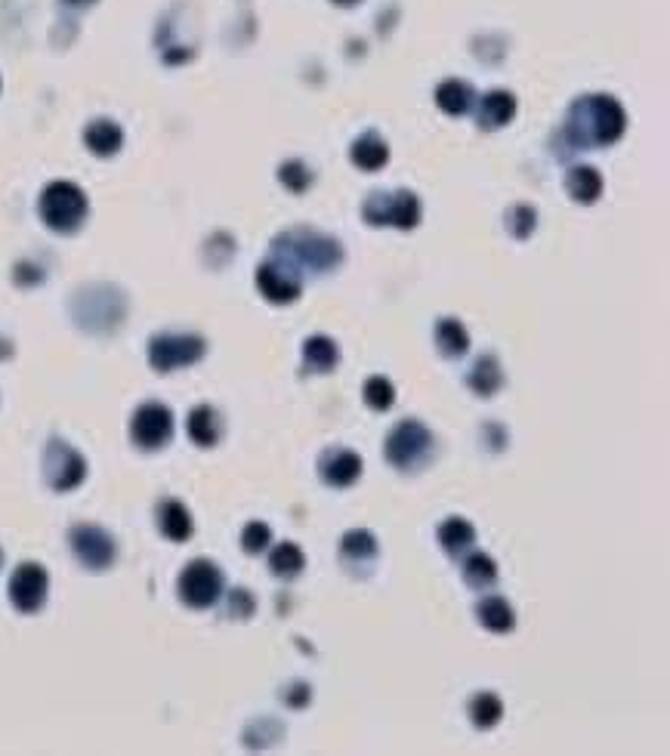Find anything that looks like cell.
I'll list each match as a JSON object with an SVG mask.
<instances>
[{"mask_svg": "<svg viewBox=\"0 0 670 756\" xmlns=\"http://www.w3.org/2000/svg\"><path fill=\"white\" fill-rule=\"evenodd\" d=\"M627 130V115L618 99L612 96H581L569 105L566 124L559 130V146L569 152H587L615 146Z\"/></svg>", "mask_w": 670, "mask_h": 756, "instance_id": "cell-1", "label": "cell"}, {"mask_svg": "<svg viewBox=\"0 0 670 756\" xmlns=\"http://www.w3.org/2000/svg\"><path fill=\"white\" fill-rule=\"evenodd\" d=\"M272 263L294 278H300V272H331L343 263V247L340 241L322 232L300 226V229L281 232L272 241Z\"/></svg>", "mask_w": 670, "mask_h": 756, "instance_id": "cell-2", "label": "cell"}, {"mask_svg": "<svg viewBox=\"0 0 670 756\" xmlns=\"http://www.w3.org/2000/svg\"><path fill=\"white\" fill-rule=\"evenodd\" d=\"M38 210H41V220L47 223V229H53L59 235H75L87 220L90 204H87V195L81 186L68 183V179H56V183H50L41 192Z\"/></svg>", "mask_w": 670, "mask_h": 756, "instance_id": "cell-3", "label": "cell"}, {"mask_svg": "<svg viewBox=\"0 0 670 756\" xmlns=\"http://www.w3.org/2000/svg\"><path fill=\"white\" fill-rule=\"evenodd\" d=\"M433 445H436L433 432L420 420H399L390 429L386 442H383V454H386V460H390V466H396V470L414 473L433 457Z\"/></svg>", "mask_w": 670, "mask_h": 756, "instance_id": "cell-4", "label": "cell"}, {"mask_svg": "<svg viewBox=\"0 0 670 756\" xmlns=\"http://www.w3.org/2000/svg\"><path fill=\"white\" fill-rule=\"evenodd\" d=\"M362 216L368 226H396L402 232L408 229H417L420 223V201L414 192L408 189H399V192H374L368 195L365 207H362Z\"/></svg>", "mask_w": 670, "mask_h": 756, "instance_id": "cell-5", "label": "cell"}, {"mask_svg": "<svg viewBox=\"0 0 670 756\" xmlns=\"http://www.w3.org/2000/svg\"><path fill=\"white\" fill-rule=\"evenodd\" d=\"M204 352H207L204 337L164 331V334H155L149 340V365L158 374H170V371H180V368H189V365L201 362Z\"/></svg>", "mask_w": 670, "mask_h": 756, "instance_id": "cell-6", "label": "cell"}, {"mask_svg": "<svg viewBox=\"0 0 670 756\" xmlns=\"http://www.w3.org/2000/svg\"><path fill=\"white\" fill-rule=\"evenodd\" d=\"M223 590H226L223 571L217 568V562H210V559H192L183 568L180 581H176V593H180V599L189 608H198V611L217 605Z\"/></svg>", "mask_w": 670, "mask_h": 756, "instance_id": "cell-7", "label": "cell"}, {"mask_svg": "<svg viewBox=\"0 0 670 756\" xmlns=\"http://www.w3.org/2000/svg\"><path fill=\"white\" fill-rule=\"evenodd\" d=\"M68 547H72L75 559L90 568V571H105L112 568L118 559V547H115V537L99 528V525H75L68 531Z\"/></svg>", "mask_w": 670, "mask_h": 756, "instance_id": "cell-8", "label": "cell"}, {"mask_svg": "<svg viewBox=\"0 0 670 756\" xmlns=\"http://www.w3.org/2000/svg\"><path fill=\"white\" fill-rule=\"evenodd\" d=\"M44 479L53 491H75L87 479V460L62 439H50L44 451Z\"/></svg>", "mask_w": 670, "mask_h": 756, "instance_id": "cell-9", "label": "cell"}, {"mask_svg": "<svg viewBox=\"0 0 670 756\" xmlns=\"http://www.w3.org/2000/svg\"><path fill=\"white\" fill-rule=\"evenodd\" d=\"M130 439L139 451H161L173 439V411L161 402L139 405L130 420Z\"/></svg>", "mask_w": 670, "mask_h": 756, "instance_id": "cell-10", "label": "cell"}, {"mask_svg": "<svg viewBox=\"0 0 670 756\" xmlns=\"http://www.w3.org/2000/svg\"><path fill=\"white\" fill-rule=\"evenodd\" d=\"M47 593H50V578L44 565L38 562H22L13 578H10V602L22 615H38V611L47 605Z\"/></svg>", "mask_w": 670, "mask_h": 756, "instance_id": "cell-11", "label": "cell"}, {"mask_svg": "<svg viewBox=\"0 0 670 756\" xmlns=\"http://www.w3.org/2000/svg\"><path fill=\"white\" fill-rule=\"evenodd\" d=\"M319 476L328 488H349L362 476V457L349 448H328L319 457Z\"/></svg>", "mask_w": 670, "mask_h": 756, "instance_id": "cell-12", "label": "cell"}, {"mask_svg": "<svg viewBox=\"0 0 670 756\" xmlns=\"http://www.w3.org/2000/svg\"><path fill=\"white\" fill-rule=\"evenodd\" d=\"M257 287H260V294L275 306H291L303 294V281L288 275L285 269H278L272 260L257 269Z\"/></svg>", "mask_w": 670, "mask_h": 756, "instance_id": "cell-13", "label": "cell"}, {"mask_svg": "<svg viewBox=\"0 0 670 756\" xmlns=\"http://www.w3.org/2000/svg\"><path fill=\"white\" fill-rule=\"evenodd\" d=\"M377 556H380V544L368 528H352L340 537V562L349 571L371 568Z\"/></svg>", "mask_w": 670, "mask_h": 756, "instance_id": "cell-14", "label": "cell"}, {"mask_svg": "<svg viewBox=\"0 0 670 756\" xmlns=\"http://www.w3.org/2000/svg\"><path fill=\"white\" fill-rule=\"evenodd\" d=\"M516 118V96L507 90H491L479 102V127L482 130H501Z\"/></svg>", "mask_w": 670, "mask_h": 756, "instance_id": "cell-15", "label": "cell"}, {"mask_svg": "<svg viewBox=\"0 0 670 756\" xmlns=\"http://www.w3.org/2000/svg\"><path fill=\"white\" fill-rule=\"evenodd\" d=\"M158 528L167 540H173V544H183V540L192 537L195 531V522H192V513L186 510V503L180 500H161L158 503Z\"/></svg>", "mask_w": 670, "mask_h": 756, "instance_id": "cell-16", "label": "cell"}, {"mask_svg": "<svg viewBox=\"0 0 670 756\" xmlns=\"http://www.w3.org/2000/svg\"><path fill=\"white\" fill-rule=\"evenodd\" d=\"M84 142H87V149H90L96 158H112V155H118L121 146H124V130H121L115 121H109V118H96V121L87 124Z\"/></svg>", "mask_w": 670, "mask_h": 756, "instance_id": "cell-17", "label": "cell"}, {"mask_svg": "<svg viewBox=\"0 0 670 756\" xmlns=\"http://www.w3.org/2000/svg\"><path fill=\"white\" fill-rule=\"evenodd\" d=\"M186 426H189V439H192L198 448H214V445H220V439H223V417H220L217 408H210V405L192 408Z\"/></svg>", "mask_w": 670, "mask_h": 756, "instance_id": "cell-18", "label": "cell"}, {"mask_svg": "<svg viewBox=\"0 0 670 756\" xmlns=\"http://www.w3.org/2000/svg\"><path fill=\"white\" fill-rule=\"evenodd\" d=\"M467 386L482 395V399H491V395H498L504 389V368L495 355H479L473 368L467 371Z\"/></svg>", "mask_w": 670, "mask_h": 756, "instance_id": "cell-19", "label": "cell"}, {"mask_svg": "<svg viewBox=\"0 0 670 756\" xmlns=\"http://www.w3.org/2000/svg\"><path fill=\"white\" fill-rule=\"evenodd\" d=\"M349 158H352V164H356L359 170L374 173V170L386 167V161H390V146H386V139L380 133L368 130V133H362L356 142H352Z\"/></svg>", "mask_w": 670, "mask_h": 756, "instance_id": "cell-20", "label": "cell"}, {"mask_svg": "<svg viewBox=\"0 0 670 756\" xmlns=\"http://www.w3.org/2000/svg\"><path fill=\"white\" fill-rule=\"evenodd\" d=\"M303 362L312 374H331L340 365V349L331 337L315 334L303 343Z\"/></svg>", "mask_w": 670, "mask_h": 756, "instance_id": "cell-21", "label": "cell"}, {"mask_svg": "<svg viewBox=\"0 0 670 756\" xmlns=\"http://www.w3.org/2000/svg\"><path fill=\"white\" fill-rule=\"evenodd\" d=\"M479 624L491 633H510L516 627V611L504 596H485L476 605Z\"/></svg>", "mask_w": 670, "mask_h": 756, "instance_id": "cell-22", "label": "cell"}, {"mask_svg": "<svg viewBox=\"0 0 670 756\" xmlns=\"http://www.w3.org/2000/svg\"><path fill=\"white\" fill-rule=\"evenodd\" d=\"M473 102H476V93H473V87L467 81L451 78V81H442L436 87V105L442 108L445 115H451V118L467 115L470 108H473Z\"/></svg>", "mask_w": 670, "mask_h": 756, "instance_id": "cell-23", "label": "cell"}, {"mask_svg": "<svg viewBox=\"0 0 670 756\" xmlns=\"http://www.w3.org/2000/svg\"><path fill=\"white\" fill-rule=\"evenodd\" d=\"M439 544H442V550L448 553V556H464V553H470L473 550V544H476V528L467 522V519H461V516H454V519H445L442 525H439Z\"/></svg>", "mask_w": 670, "mask_h": 756, "instance_id": "cell-24", "label": "cell"}, {"mask_svg": "<svg viewBox=\"0 0 670 756\" xmlns=\"http://www.w3.org/2000/svg\"><path fill=\"white\" fill-rule=\"evenodd\" d=\"M566 192L572 195V201L578 204H593L599 195H603V176H599L596 167H572L566 173Z\"/></svg>", "mask_w": 670, "mask_h": 756, "instance_id": "cell-25", "label": "cell"}, {"mask_svg": "<svg viewBox=\"0 0 670 756\" xmlns=\"http://www.w3.org/2000/svg\"><path fill=\"white\" fill-rule=\"evenodd\" d=\"M461 574H464V584L470 590L485 593V590H491V587L498 584V562L491 559L488 553H470L467 562H464V568H461Z\"/></svg>", "mask_w": 670, "mask_h": 756, "instance_id": "cell-26", "label": "cell"}, {"mask_svg": "<svg viewBox=\"0 0 670 756\" xmlns=\"http://www.w3.org/2000/svg\"><path fill=\"white\" fill-rule=\"evenodd\" d=\"M306 568V556L297 544H291V540H285V544H278L272 553H269V571L275 574L278 581H294L300 578Z\"/></svg>", "mask_w": 670, "mask_h": 756, "instance_id": "cell-27", "label": "cell"}, {"mask_svg": "<svg viewBox=\"0 0 670 756\" xmlns=\"http://www.w3.org/2000/svg\"><path fill=\"white\" fill-rule=\"evenodd\" d=\"M436 346L445 358H464L470 349V334L457 318H442L436 324Z\"/></svg>", "mask_w": 670, "mask_h": 756, "instance_id": "cell-28", "label": "cell"}, {"mask_svg": "<svg viewBox=\"0 0 670 756\" xmlns=\"http://www.w3.org/2000/svg\"><path fill=\"white\" fill-rule=\"evenodd\" d=\"M467 713H470V723L476 729H495L501 723V716H504V701L495 692H479V695L470 698Z\"/></svg>", "mask_w": 670, "mask_h": 756, "instance_id": "cell-29", "label": "cell"}, {"mask_svg": "<svg viewBox=\"0 0 670 756\" xmlns=\"http://www.w3.org/2000/svg\"><path fill=\"white\" fill-rule=\"evenodd\" d=\"M365 405L371 408V411H390L393 405H396V386H393V380H386V377H368L365 380Z\"/></svg>", "mask_w": 670, "mask_h": 756, "instance_id": "cell-30", "label": "cell"}, {"mask_svg": "<svg viewBox=\"0 0 670 756\" xmlns=\"http://www.w3.org/2000/svg\"><path fill=\"white\" fill-rule=\"evenodd\" d=\"M535 226H538V210H535V207L516 204V207L507 210V232H510L513 238L525 241L528 235L535 232Z\"/></svg>", "mask_w": 670, "mask_h": 756, "instance_id": "cell-31", "label": "cell"}, {"mask_svg": "<svg viewBox=\"0 0 670 756\" xmlns=\"http://www.w3.org/2000/svg\"><path fill=\"white\" fill-rule=\"evenodd\" d=\"M278 179H281V186L291 189L294 195H303L312 186V170L303 161L294 158V161H285L278 167Z\"/></svg>", "mask_w": 670, "mask_h": 756, "instance_id": "cell-32", "label": "cell"}, {"mask_svg": "<svg viewBox=\"0 0 670 756\" xmlns=\"http://www.w3.org/2000/svg\"><path fill=\"white\" fill-rule=\"evenodd\" d=\"M272 544V528L266 522H248L241 531V550L248 556H260Z\"/></svg>", "mask_w": 670, "mask_h": 756, "instance_id": "cell-33", "label": "cell"}, {"mask_svg": "<svg viewBox=\"0 0 670 756\" xmlns=\"http://www.w3.org/2000/svg\"><path fill=\"white\" fill-rule=\"evenodd\" d=\"M254 608H257V602H254V596H251V590L238 587V590L229 593V615H232V618L248 621V618L254 615Z\"/></svg>", "mask_w": 670, "mask_h": 756, "instance_id": "cell-34", "label": "cell"}, {"mask_svg": "<svg viewBox=\"0 0 670 756\" xmlns=\"http://www.w3.org/2000/svg\"><path fill=\"white\" fill-rule=\"evenodd\" d=\"M281 698H285V704H291V707H306L309 701H312V689L306 686V682H291V686H288V692L285 695H281Z\"/></svg>", "mask_w": 670, "mask_h": 756, "instance_id": "cell-35", "label": "cell"}, {"mask_svg": "<svg viewBox=\"0 0 670 756\" xmlns=\"http://www.w3.org/2000/svg\"><path fill=\"white\" fill-rule=\"evenodd\" d=\"M482 439L488 442L491 451H504V445H507V429H501L498 423H488V426H482Z\"/></svg>", "mask_w": 670, "mask_h": 756, "instance_id": "cell-36", "label": "cell"}, {"mask_svg": "<svg viewBox=\"0 0 670 756\" xmlns=\"http://www.w3.org/2000/svg\"><path fill=\"white\" fill-rule=\"evenodd\" d=\"M93 4H96V0H62V7H72V10H87Z\"/></svg>", "mask_w": 670, "mask_h": 756, "instance_id": "cell-37", "label": "cell"}, {"mask_svg": "<svg viewBox=\"0 0 670 756\" xmlns=\"http://www.w3.org/2000/svg\"><path fill=\"white\" fill-rule=\"evenodd\" d=\"M10 355H13L10 343H4V340H0V358H10Z\"/></svg>", "mask_w": 670, "mask_h": 756, "instance_id": "cell-38", "label": "cell"}, {"mask_svg": "<svg viewBox=\"0 0 670 756\" xmlns=\"http://www.w3.org/2000/svg\"><path fill=\"white\" fill-rule=\"evenodd\" d=\"M337 7H352V4H359V0H334Z\"/></svg>", "mask_w": 670, "mask_h": 756, "instance_id": "cell-39", "label": "cell"}, {"mask_svg": "<svg viewBox=\"0 0 670 756\" xmlns=\"http://www.w3.org/2000/svg\"><path fill=\"white\" fill-rule=\"evenodd\" d=\"M0 562H4V553H0Z\"/></svg>", "mask_w": 670, "mask_h": 756, "instance_id": "cell-40", "label": "cell"}]
</instances>
